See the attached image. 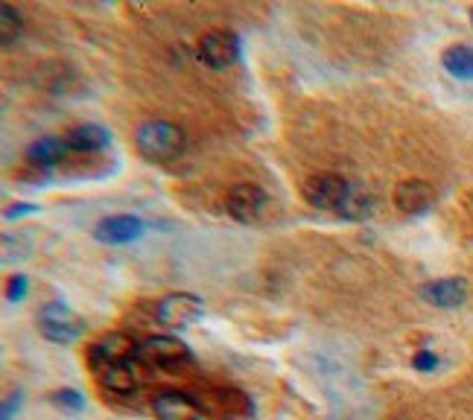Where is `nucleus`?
I'll list each match as a JSON object with an SVG mask.
<instances>
[{
	"label": "nucleus",
	"instance_id": "obj_2",
	"mask_svg": "<svg viewBox=\"0 0 473 420\" xmlns=\"http://www.w3.org/2000/svg\"><path fill=\"white\" fill-rule=\"evenodd\" d=\"M135 147L140 158H147L149 164H170L181 158L188 138H184V128H179L176 123L149 120L135 132Z\"/></svg>",
	"mask_w": 473,
	"mask_h": 420
},
{
	"label": "nucleus",
	"instance_id": "obj_12",
	"mask_svg": "<svg viewBox=\"0 0 473 420\" xmlns=\"http://www.w3.org/2000/svg\"><path fill=\"white\" fill-rule=\"evenodd\" d=\"M395 205L404 213H427L436 205V190L433 184L424 179H406L395 187Z\"/></svg>",
	"mask_w": 473,
	"mask_h": 420
},
{
	"label": "nucleus",
	"instance_id": "obj_17",
	"mask_svg": "<svg viewBox=\"0 0 473 420\" xmlns=\"http://www.w3.org/2000/svg\"><path fill=\"white\" fill-rule=\"evenodd\" d=\"M441 65L456 79H473V47L453 45L441 53Z\"/></svg>",
	"mask_w": 473,
	"mask_h": 420
},
{
	"label": "nucleus",
	"instance_id": "obj_3",
	"mask_svg": "<svg viewBox=\"0 0 473 420\" xmlns=\"http://www.w3.org/2000/svg\"><path fill=\"white\" fill-rule=\"evenodd\" d=\"M38 330H41V336H45L47 342H53V344H74V342L82 339L85 322L67 307V303L56 301V303H47V307H41Z\"/></svg>",
	"mask_w": 473,
	"mask_h": 420
},
{
	"label": "nucleus",
	"instance_id": "obj_14",
	"mask_svg": "<svg viewBox=\"0 0 473 420\" xmlns=\"http://www.w3.org/2000/svg\"><path fill=\"white\" fill-rule=\"evenodd\" d=\"M65 143H67V149H74V152H99L111 143V132L97 123H79L74 128H67Z\"/></svg>",
	"mask_w": 473,
	"mask_h": 420
},
{
	"label": "nucleus",
	"instance_id": "obj_18",
	"mask_svg": "<svg viewBox=\"0 0 473 420\" xmlns=\"http://www.w3.org/2000/svg\"><path fill=\"white\" fill-rule=\"evenodd\" d=\"M21 33H24L21 9L12 6V4H0V45H4V50L15 47V41L21 38Z\"/></svg>",
	"mask_w": 473,
	"mask_h": 420
},
{
	"label": "nucleus",
	"instance_id": "obj_8",
	"mask_svg": "<svg viewBox=\"0 0 473 420\" xmlns=\"http://www.w3.org/2000/svg\"><path fill=\"white\" fill-rule=\"evenodd\" d=\"M155 420H205V409L199 405L188 391L164 388L152 397Z\"/></svg>",
	"mask_w": 473,
	"mask_h": 420
},
{
	"label": "nucleus",
	"instance_id": "obj_13",
	"mask_svg": "<svg viewBox=\"0 0 473 420\" xmlns=\"http://www.w3.org/2000/svg\"><path fill=\"white\" fill-rule=\"evenodd\" d=\"M465 295H468V283L462 278H444V281H433V283L421 286V298L441 310L462 307Z\"/></svg>",
	"mask_w": 473,
	"mask_h": 420
},
{
	"label": "nucleus",
	"instance_id": "obj_21",
	"mask_svg": "<svg viewBox=\"0 0 473 420\" xmlns=\"http://www.w3.org/2000/svg\"><path fill=\"white\" fill-rule=\"evenodd\" d=\"M412 365H415V371L429 374V371L438 368V356H436L433 351H418V356L412 359Z\"/></svg>",
	"mask_w": 473,
	"mask_h": 420
},
{
	"label": "nucleus",
	"instance_id": "obj_20",
	"mask_svg": "<svg viewBox=\"0 0 473 420\" xmlns=\"http://www.w3.org/2000/svg\"><path fill=\"white\" fill-rule=\"evenodd\" d=\"M26 295H30V278H24V274H12L9 283H6V301L21 303Z\"/></svg>",
	"mask_w": 473,
	"mask_h": 420
},
{
	"label": "nucleus",
	"instance_id": "obj_10",
	"mask_svg": "<svg viewBox=\"0 0 473 420\" xmlns=\"http://www.w3.org/2000/svg\"><path fill=\"white\" fill-rule=\"evenodd\" d=\"M138 353V342L126 333H108L99 342H94L88 347V368L91 374L111 365V362H123V359H132Z\"/></svg>",
	"mask_w": 473,
	"mask_h": 420
},
{
	"label": "nucleus",
	"instance_id": "obj_24",
	"mask_svg": "<svg viewBox=\"0 0 473 420\" xmlns=\"http://www.w3.org/2000/svg\"><path fill=\"white\" fill-rule=\"evenodd\" d=\"M470 21H473V9H470Z\"/></svg>",
	"mask_w": 473,
	"mask_h": 420
},
{
	"label": "nucleus",
	"instance_id": "obj_19",
	"mask_svg": "<svg viewBox=\"0 0 473 420\" xmlns=\"http://www.w3.org/2000/svg\"><path fill=\"white\" fill-rule=\"evenodd\" d=\"M50 403L56 405V409L70 412V415H79V412L85 409V397L79 394L77 388H62V391H53V394H50Z\"/></svg>",
	"mask_w": 473,
	"mask_h": 420
},
{
	"label": "nucleus",
	"instance_id": "obj_11",
	"mask_svg": "<svg viewBox=\"0 0 473 420\" xmlns=\"http://www.w3.org/2000/svg\"><path fill=\"white\" fill-rule=\"evenodd\" d=\"M143 230H147V222H143L140 216L120 213V216H106V220H99L94 228V240L103 245H126V242L140 240Z\"/></svg>",
	"mask_w": 473,
	"mask_h": 420
},
{
	"label": "nucleus",
	"instance_id": "obj_4",
	"mask_svg": "<svg viewBox=\"0 0 473 420\" xmlns=\"http://www.w3.org/2000/svg\"><path fill=\"white\" fill-rule=\"evenodd\" d=\"M202 318V298L193 292H170L155 303V322L170 330H184Z\"/></svg>",
	"mask_w": 473,
	"mask_h": 420
},
{
	"label": "nucleus",
	"instance_id": "obj_23",
	"mask_svg": "<svg viewBox=\"0 0 473 420\" xmlns=\"http://www.w3.org/2000/svg\"><path fill=\"white\" fill-rule=\"evenodd\" d=\"M38 210V205H33V201H15V205H9L6 208V220H21V216H30V213H36Z\"/></svg>",
	"mask_w": 473,
	"mask_h": 420
},
{
	"label": "nucleus",
	"instance_id": "obj_7",
	"mask_svg": "<svg viewBox=\"0 0 473 420\" xmlns=\"http://www.w3.org/2000/svg\"><path fill=\"white\" fill-rule=\"evenodd\" d=\"M240 59V38L228 30H213L199 41V62L211 70H228Z\"/></svg>",
	"mask_w": 473,
	"mask_h": 420
},
{
	"label": "nucleus",
	"instance_id": "obj_1",
	"mask_svg": "<svg viewBox=\"0 0 473 420\" xmlns=\"http://www.w3.org/2000/svg\"><path fill=\"white\" fill-rule=\"evenodd\" d=\"M135 359L143 374H167V376L188 371L196 362L190 347L173 336H152L147 342H140Z\"/></svg>",
	"mask_w": 473,
	"mask_h": 420
},
{
	"label": "nucleus",
	"instance_id": "obj_15",
	"mask_svg": "<svg viewBox=\"0 0 473 420\" xmlns=\"http://www.w3.org/2000/svg\"><path fill=\"white\" fill-rule=\"evenodd\" d=\"M371 213H375V196H371L363 184L351 181L336 216H342V220H348V222H363V220H368Z\"/></svg>",
	"mask_w": 473,
	"mask_h": 420
},
{
	"label": "nucleus",
	"instance_id": "obj_6",
	"mask_svg": "<svg viewBox=\"0 0 473 420\" xmlns=\"http://www.w3.org/2000/svg\"><path fill=\"white\" fill-rule=\"evenodd\" d=\"M225 210L234 222L252 225L261 220L266 210V190L261 184H252V181L234 184L225 196Z\"/></svg>",
	"mask_w": 473,
	"mask_h": 420
},
{
	"label": "nucleus",
	"instance_id": "obj_22",
	"mask_svg": "<svg viewBox=\"0 0 473 420\" xmlns=\"http://www.w3.org/2000/svg\"><path fill=\"white\" fill-rule=\"evenodd\" d=\"M21 403H24V394L21 391H15V394H9L4 400V412H0V420H15L18 409H21Z\"/></svg>",
	"mask_w": 473,
	"mask_h": 420
},
{
	"label": "nucleus",
	"instance_id": "obj_16",
	"mask_svg": "<svg viewBox=\"0 0 473 420\" xmlns=\"http://www.w3.org/2000/svg\"><path fill=\"white\" fill-rule=\"evenodd\" d=\"M65 155H67L65 138H41V140L26 147V161H30L33 167H41V169H50L56 164H62Z\"/></svg>",
	"mask_w": 473,
	"mask_h": 420
},
{
	"label": "nucleus",
	"instance_id": "obj_5",
	"mask_svg": "<svg viewBox=\"0 0 473 420\" xmlns=\"http://www.w3.org/2000/svg\"><path fill=\"white\" fill-rule=\"evenodd\" d=\"M351 181L336 176V172H319V176H310L301 187V193H304V201L315 210H331L336 213L342 199H345Z\"/></svg>",
	"mask_w": 473,
	"mask_h": 420
},
{
	"label": "nucleus",
	"instance_id": "obj_9",
	"mask_svg": "<svg viewBox=\"0 0 473 420\" xmlns=\"http://www.w3.org/2000/svg\"><path fill=\"white\" fill-rule=\"evenodd\" d=\"M94 376H97L99 385H103L106 391H111V394H118V397H132L143 383V371H140L135 356L123 359V362H111V365L94 371Z\"/></svg>",
	"mask_w": 473,
	"mask_h": 420
}]
</instances>
